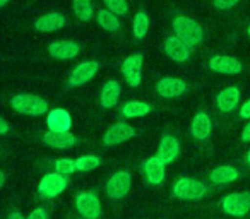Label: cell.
<instances>
[{"instance_id":"cell-1","label":"cell","mask_w":250,"mask_h":219,"mask_svg":"<svg viewBox=\"0 0 250 219\" xmlns=\"http://www.w3.org/2000/svg\"><path fill=\"white\" fill-rule=\"evenodd\" d=\"M173 31L175 36L182 40L187 46H197L204 38L201 26L192 19L185 18V16H177L173 19Z\"/></svg>"},{"instance_id":"cell-2","label":"cell","mask_w":250,"mask_h":219,"mask_svg":"<svg viewBox=\"0 0 250 219\" xmlns=\"http://www.w3.org/2000/svg\"><path fill=\"white\" fill-rule=\"evenodd\" d=\"M11 106L18 113L31 117H38L48 112V103L35 94H18L11 100Z\"/></svg>"},{"instance_id":"cell-3","label":"cell","mask_w":250,"mask_h":219,"mask_svg":"<svg viewBox=\"0 0 250 219\" xmlns=\"http://www.w3.org/2000/svg\"><path fill=\"white\" fill-rule=\"evenodd\" d=\"M208 192L204 183L192 178H180L173 187V195L184 200H199L202 199Z\"/></svg>"},{"instance_id":"cell-4","label":"cell","mask_w":250,"mask_h":219,"mask_svg":"<svg viewBox=\"0 0 250 219\" xmlns=\"http://www.w3.org/2000/svg\"><path fill=\"white\" fill-rule=\"evenodd\" d=\"M76 207L84 219H98L101 216L100 197L94 192H83L76 197Z\"/></svg>"},{"instance_id":"cell-5","label":"cell","mask_w":250,"mask_h":219,"mask_svg":"<svg viewBox=\"0 0 250 219\" xmlns=\"http://www.w3.org/2000/svg\"><path fill=\"white\" fill-rule=\"evenodd\" d=\"M69 181L63 175L60 173H48L42 178L40 181V187H38V192L42 197L45 199H53L57 195H60L63 190L67 188Z\"/></svg>"},{"instance_id":"cell-6","label":"cell","mask_w":250,"mask_h":219,"mask_svg":"<svg viewBox=\"0 0 250 219\" xmlns=\"http://www.w3.org/2000/svg\"><path fill=\"white\" fill-rule=\"evenodd\" d=\"M223 211L229 216H245L250 211V194L247 192H236L229 194L221 202Z\"/></svg>"},{"instance_id":"cell-7","label":"cell","mask_w":250,"mask_h":219,"mask_svg":"<svg viewBox=\"0 0 250 219\" xmlns=\"http://www.w3.org/2000/svg\"><path fill=\"white\" fill-rule=\"evenodd\" d=\"M122 74L129 86L136 87L141 84V72H143V53H134L129 55L122 63Z\"/></svg>"},{"instance_id":"cell-8","label":"cell","mask_w":250,"mask_h":219,"mask_svg":"<svg viewBox=\"0 0 250 219\" xmlns=\"http://www.w3.org/2000/svg\"><path fill=\"white\" fill-rule=\"evenodd\" d=\"M130 190L129 171H117L106 183V194L110 199H122Z\"/></svg>"},{"instance_id":"cell-9","label":"cell","mask_w":250,"mask_h":219,"mask_svg":"<svg viewBox=\"0 0 250 219\" xmlns=\"http://www.w3.org/2000/svg\"><path fill=\"white\" fill-rule=\"evenodd\" d=\"M136 136V129L130 127L129 123H115L110 129L106 130L103 137V142L106 146H117V144L124 142V140H129Z\"/></svg>"},{"instance_id":"cell-10","label":"cell","mask_w":250,"mask_h":219,"mask_svg":"<svg viewBox=\"0 0 250 219\" xmlns=\"http://www.w3.org/2000/svg\"><path fill=\"white\" fill-rule=\"evenodd\" d=\"M46 125H48L50 132L57 134H67L72 127V119H70L69 112L62 110V108H57L52 110L46 117Z\"/></svg>"},{"instance_id":"cell-11","label":"cell","mask_w":250,"mask_h":219,"mask_svg":"<svg viewBox=\"0 0 250 219\" xmlns=\"http://www.w3.org/2000/svg\"><path fill=\"white\" fill-rule=\"evenodd\" d=\"M98 70H100V65H98V62H93V60L79 63V65L72 70V74H70L69 84L70 86H83V84L89 82V80L96 76Z\"/></svg>"},{"instance_id":"cell-12","label":"cell","mask_w":250,"mask_h":219,"mask_svg":"<svg viewBox=\"0 0 250 219\" xmlns=\"http://www.w3.org/2000/svg\"><path fill=\"white\" fill-rule=\"evenodd\" d=\"M209 69L214 70L219 74H240L243 70V65L240 60L233 59V57H226V55H216L209 60Z\"/></svg>"},{"instance_id":"cell-13","label":"cell","mask_w":250,"mask_h":219,"mask_svg":"<svg viewBox=\"0 0 250 219\" xmlns=\"http://www.w3.org/2000/svg\"><path fill=\"white\" fill-rule=\"evenodd\" d=\"M156 91L160 96L170 100V98L182 96L187 91V84H185V80L177 79V77H165V79H161L158 82Z\"/></svg>"},{"instance_id":"cell-14","label":"cell","mask_w":250,"mask_h":219,"mask_svg":"<svg viewBox=\"0 0 250 219\" xmlns=\"http://www.w3.org/2000/svg\"><path fill=\"white\" fill-rule=\"evenodd\" d=\"M48 52L53 59L69 60L79 55V45L74 41H67V40H59V41H53L48 46Z\"/></svg>"},{"instance_id":"cell-15","label":"cell","mask_w":250,"mask_h":219,"mask_svg":"<svg viewBox=\"0 0 250 219\" xmlns=\"http://www.w3.org/2000/svg\"><path fill=\"white\" fill-rule=\"evenodd\" d=\"M165 168H167V163L160 156H153L149 159H146L144 173L147 177V181L153 185H160L165 180Z\"/></svg>"},{"instance_id":"cell-16","label":"cell","mask_w":250,"mask_h":219,"mask_svg":"<svg viewBox=\"0 0 250 219\" xmlns=\"http://www.w3.org/2000/svg\"><path fill=\"white\" fill-rule=\"evenodd\" d=\"M165 52L175 62H185L188 59V55H190V46H187L177 36H170L165 41Z\"/></svg>"},{"instance_id":"cell-17","label":"cell","mask_w":250,"mask_h":219,"mask_svg":"<svg viewBox=\"0 0 250 219\" xmlns=\"http://www.w3.org/2000/svg\"><path fill=\"white\" fill-rule=\"evenodd\" d=\"M178 154H180V144H178V140L175 139L173 136H168V134L161 137V142H160V146H158L156 156H160L161 159L168 164V163H171V161L177 159Z\"/></svg>"},{"instance_id":"cell-18","label":"cell","mask_w":250,"mask_h":219,"mask_svg":"<svg viewBox=\"0 0 250 219\" xmlns=\"http://www.w3.org/2000/svg\"><path fill=\"white\" fill-rule=\"evenodd\" d=\"M238 101H240L238 87H226V89H223L221 93L218 94V98H216V104H218L219 110L225 113L233 112L236 108V104H238Z\"/></svg>"},{"instance_id":"cell-19","label":"cell","mask_w":250,"mask_h":219,"mask_svg":"<svg viewBox=\"0 0 250 219\" xmlns=\"http://www.w3.org/2000/svg\"><path fill=\"white\" fill-rule=\"evenodd\" d=\"M65 26V18L59 12H48V14L42 16L38 21L35 22V28L38 31H59Z\"/></svg>"},{"instance_id":"cell-20","label":"cell","mask_w":250,"mask_h":219,"mask_svg":"<svg viewBox=\"0 0 250 219\" xmlns=\"http://www.w3.org/2000/svg\"><path fill=\"white\" fill-rule=\"evenodd\" d=\"M43 142L50 147H55V149H69L76 144V137L70 132L67 134H57V132H46L43 136Z\"/></svg>"},{"instance_id":"cell-21","label":"cell","mask_w":250,"mask_h":219,"mask_svg":"<svg viewBox=\"0 0 250 219\" xmlns=\"http://www.w3.org/2000/svg\"><path fill=\"white\" fill-rule=\"evenodd\" d=\"M120 84L117 80H108L106 84L103 86L101 89V96H100V101H101V106L103 108H111L118 103V98H120Z\"/></svg>"},{"instance_id":"cell-22","label":"cell","mask_w":250,"mask_h":219,"mask_svg":"<svg viewBox=\"0 0 250 219\" xmlns=\"http://www.w3.org/2000/svg\"><path fill=\"white\" fill-rule=\"evenodd\" d=\"M190 132L195 139L204 140L209 136V132H211V119L206 113H197L194 117V120H192Z\"/></svg>"},{"instance_id":"cell-23","label":"cell","mask_w":250,"mask_h":219,"mask_svg":"<svg viewBox=\"0 0 250 219\" xmlns=\"http://www.w3.org/2000/svg\"><path fill=\"white\" fill-rule=\"evenodd\" d=\"M209 178H211L212 183H219V185L231 183V181H235L238 178V170L233 166H219L211 171Z\"/></svg>"},{"instance_id":"cell-24","label":"cell","mask_w":250,"mask_h":219,"mask_svg":"<svg viewBox=\"0 0 250 219\" xmlns=\"http://www.w3.org/2000/svg\"><path fill=\"white\" fill-rule=\"evenodd\" d=\"M153 108L147 103H143V101H129L125 103L124 108H122V115L125 119H137V117H144L147 113H151Z\"/></svg>"},{"instance_id":"cell-25","label":"cell","mask_w":250,"mask_h":219,"mask_svg":"<svg viewBox=\"0 0 250 219\" xmlns=\"http://www.w3.org/2000/svg\"><path fill=\"white\" fill-rule=\"evenodd\" d=\"M96 21L104 31L113 33V31H118V28H120V22H118L117 16L108 11V9H101V11L96 12Z\"/></svg>"},{"instance_id":"cell-26","label":"cell","mask_w":250,"mask_h":219,"mask_svg":"<svg viewBox=\"0 0 250 219\" xmlns=\"http://www.w3.org/2000/svg\"><path fill=\"white\" fill-rule=\"evenodd\" d=\"M134 36H136L137 40H143L144 36L147 35V29H149V18H147V14L144 11H139L136 14V18H134Z\"/></svg>"},{"instance_id":"cell-27","label":"cell","mask_w":250,"mask_h":219,"mask_svg":"<svg viewBox=\"0 0 250 219\" xmlns=\"http://www.w3.org/2000/svg\"><path fill=\"white\" fill-rule=\"evenodd\" d=\"M74 12L81 21H89L94 14L91 0H74Z\"/></svg>"},{"instance_id":"cell-28","label":"cell","mask_w":250,"mask_h":219,"mask_svg":"<svg viewBox=\"0 0 250 219\" xmlns=\"http://www.w3.org/2000/svg\"><path fill=\"white\" fill-rule=\"evenodd\" d=\"M101 163V159L98 156H91V154H87V156H81L79 159H76V166L79 171H91L94 170V168H98Z\"/></svg>"},{"instance_id":"cell-29","label":"cell","mask_w":250,"mask_h":219,"mask_svg":"<svg viewBox=\"0 0 250 219\" xmlns=\"http://www.w3.org/2000/svg\"><path fill=\"white\" fill-rule=\"evenodd\" d=\"M104 5L110 12H113L115 16H125L129 11L127 0H103Z\"/></svg>"},{"instance_id":"cell-30","label":"cell","mask_w":250,"mask_h":219,"mask_svg":"<svg viewBox=\"0 0 250 219\" xmlns=\"http://www.w3.org/2000/svg\"><path fill=\"white\" fill-rule=\"evenodd\" d=\"M55 168H57V173L63 175V177H65V175L74 173V171L77 170L76 161L70 159V158H60V159H57Z\"/></svg>"},{"instance_id":"cell-31","label":"cell","mask_w":250,"mask_h":219,"mask_svg":"<svg viewBox=\"0 0 250 219\" xmlns=\"http://www.w3.org/2000/svg\"><path fill=\"white\" fill-rule=\"evenodd\" d=\"M240 0H214V7L219 9V11H225V9H231Z\"/></svg>"},{"instance_id":"cell-32","label":"cell","mask_w":250,"mask_h":219,"mask_svg":"<svg viewBox=\"0 0 250 219\" xmlns=\"http://www.w3.org/2000/svg\"><path fill=\"white\" fill-rule=\"evenodd\" d=\"M28 219H48V212H46L43 207L35 209V211L28 216Z\"/></svg>"},{"instance_id":"cell-33","label":"cell","mask_w":250,"mask_h":219,"mask_svg":"<svg viewBox=\"0 0 250 219\" xmlns=\"http://www.w3.org/2000/svg\"><path fill=\"white\" fill-rule=\"evenodd\" d=\"M240 117L250 120V100L247 101V103H243V106L240 108Z\"/></svg>"},{"instance_id":"cell-34","label":"cell","mask_w":250,"mask_h":219,"mask_svg":"<svg viewBox=\"0 0 250 219\" xmlns=\"http://www.w3.org/2000/svg\"><path fill=\"white\" fill-rule=\"evenodd\" d=\"M242 140L243 142H250V122L245 125V129H243L242 132Z\"/></svg>"},{"instance_id":"cell-35","label":"cell","mask_w":250,"mask_h":219,"mask_svg":"<svg viewBox=\"0 0 250 219\" xmlns=\"http://www.w3.org/2000/svg\"><path fill=\"white\" fill-rule=\"evenodd\" d=\"M7 130H9V125H7V122H5V120H0V132L4 134H7Z\"/></svg>"},{"instance_id":"cell-36","label":"cell","mask_w":250,"mask_h":219,"mask_svg":"<svg viewBox=\"0 0 250 219\" xmlns=\"http://www.w3.org/2000/svg\"><path fill=\"white\" fill-rule=\"evenodd\" d=\"M7 219H26V218L21 214V212H11V214H9V218H7Z\"/></svg>"},{"instance_id":"cell-37","label":"cell","mask_w":250,"mask_h":219,"mask_svg":"<svg viewBox=\"0 0 250 219\" xmlns=\"http://www.w3.org/2000/svg\"><path fill=\"white\" fill-rule=\"evenodd\" d=\"M7 2H9V0H0V7H5V5H7Z\"/></svg>"},{"instance_id":"cell-38","label":"cell","mask_w":250,"mask_h":219,"mask_svg":"<svg viewBox=\"0 0 250 219\" xmlns=\"http://www.w3.org/2000/svg\"><path fill=\"white\" fill-rule=\"evenodd\" d=\"M247 163L250 164V151H249V153H247Z\"/></svg>"},{"instance_id":"cell-39","label":"cell","mask_w":250,"mask_h":219,"mask_svg":"<svg viewBox=\"0 0 250 219\" xmlns=\"http://www.w3.org/2000/svg\"><path fill=\"white\" fill-rule=\"evenodd\" d=\"M247 33H249V36H250V26H249V29H247Z\"/></svg>"}]
</instances>
